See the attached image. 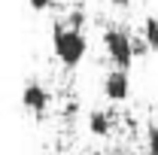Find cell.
<instances>
[{
  "label": "cell",
  "mask_w": 158,
  "mask_h": 155,
  "mask_svg": "<svg viewBox=\"0 0 158 155\" xmlns=\"http://www.w3.org/2000/svg\"><path fill=\"white\" fill-rule=\"evenodd\" d=\"M52 46H55L58 61L67 70L79 67L82 58H85V52H88V40L82 37V31H73V27H67V24H55V31H52Z\"/></svg>",
  "instance_id": "1"
},
{
  "label": "cell",
  "mask_w": 158,
  "mask_h": 155,
  "mask_svg": "<svg viewBox=\"0 0 158 155\" xmlns=\"http://www.w3.org/2000/svg\"><path fill=\"white\" fill-rule=\"evenodd\" d=\"M103 49L118 70H131V64L137 58L134 55V37L128 27H106L103 31Z\"/></svg>",
  "instance_id": "2"
},
{
  "label": "cell",
  "mask_w": 158,
  "mask_h": 155,
  "mask_svg": "<svg viewBox=\"0 0 158 155\" xmlns=\"http://www.w3.org/2000/svg\"><path fill=\"white\" fill-rule=\"evenodd\" d=\"M21 103H24V110H27V113L43 116V113L49 110V103H52V94H49L40 82L27 79V82H24V88H21Z\"/></svg>",
  "instance_id": "3"
},
{
  "label": "cell",
  "mask_w": 158,
  "mask_h": 155,
  "mask_svg": "<svg viewBox=\"0 0 158 155\" xmlns=\"http://www.w3.org/2000/svg\"><path fill=\"white\" fill-rule=\"evenodd\" d=\"M103 94L110 97L113 103H125L128 94H131V76H128V70H113V73H106L103 79Z\"/></svg>",
  "instance_id": "4"
},
{
  "label": "cell",
  "mask_w": 158,
  "mask_h": 155,
  "mask_svg": "<svg viewBox=\"0 0 158 155\" xmlns=\"http://www.w3.org/2000/svg\"><path fill=\"white\" fill-rule=\"evenodd\" d=\"M88 131L94 137H106L113 131V113H106V110H94V113H88Z\"/></svg>",
  "instance_id": "5"
},
{
  "label": "cell",
  "mask_w": 158,
  "mask_h": 155,
  "mask_svg": "<svg viewBox=\"0 0 158 155\" xmlns=\"http://www.w3.org/2000/svg\"><path fill=\"white\" fill-rule=\"evenodd\" d=\"M143 40L149 43L152 52H158V19L155 15H149V19L143 21Z\"/></svg>",
  "instance_id": "6"
},
{
  "label": "cell",
  "mask_w": 158,
  "mask_h": 155,
  "mask_svg": "<svg viewBox=\"0 0 158 155\" xmlns=\"http://www.w3.org/2000/svg\"><path fill=\"white\" fill-rule=\"evenodd\" d=\"M85 21H88V15H85V9H70V15H67V27H73V31H82L85 27Z\"/></svg>",
  "instance_id": "7"
},
{
  "label": "cell",
  "mask_w": 158,
  "mask_h": 155,
  "mask_svg": "<svg viewBox=\"0 0 158 155\" xmlns=\"http://www.w3.org/2000/svg\"><path fill=\"white\" fill-rule=\"evenodd\" d=\"M146 152L158 155V128H149V140H146Z\"/></svg>",
  "instance_id": "8"
},
{
  "label": "cell",
  "mask_w": 158,
  "mask_h": 155,
  "mask_svg": "<svg viewBox=\"0 0 158 155\" xmlns=\"http://www.w3.org/2000/svg\"><path fill=\"white\" fill-rule=\"evenodd\" d=\"M146 52H152V49H149V43H146V40L143 37H134V55H146Z\"/></svg>",
  "instance_id": "9"
},
{
  "label": "cell",
  "mask_w": 158,
  "mask_h": 155,
  "mask_svg": "<svg viewBox=\"0 0 158 155\" xmlns=\"http://www.w3.org/2000/svg\"><path fill=\"white\" fill-rule=\"evenodd\" d=\"M27 3H31V9H34V12H43V9H49L55 0H27Z\"/></svg>",
  "instance_id": "10"
},
{
  "label": "cell",
  "mask_w": 158,
  "mask_h": 155,
  "mask_svg": "<svg viewBox=\"0 0 158 155\" xmlns=\"http://www.w3.org/2000/svg\"><path fill=\"white\" fill-rule=\"evenodd\" d=\"M110 3H113L116 9H128V6H131V0H110Z\"/></svg>",
  "instance_id": "11"
}]
</instances>
